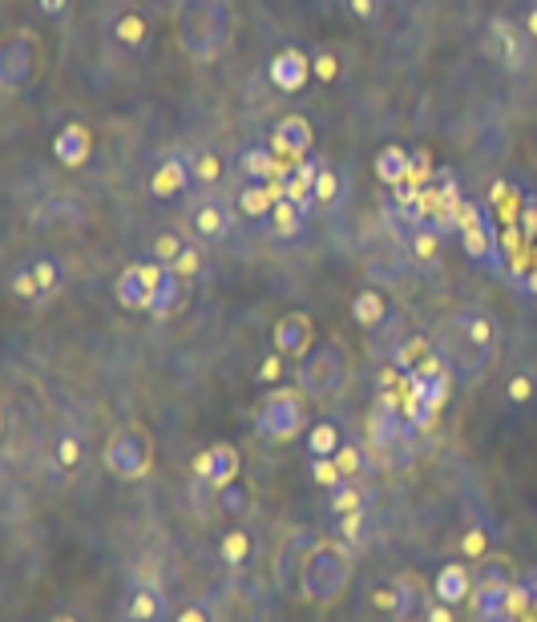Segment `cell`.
Masks as SVG:
<instances>
[{"instance_id": "cell-1", "label": "cell", "mask_w": 537, "mask_h": 622, "mask_svg": "<svg viewBox=\"0 0 537 622\" xmlns=\"http://www.w3.org/2000/svg\"><path fill=\"white\" fill-rule=\"evenodd\" d=\"M440 352H445L453 377H460L465 384H482L485 372L497 360V352H501V323L482 303L457 308L445 320V344H440Z\"/></svg>"}, {"instance_id": "cell-2", "label": "cell", "mask_w": 537, "mask_h": 622, "mask_svg": "<svg viewBox=\"0 0 537 622\" xmlns=\"http://www.w3.org/2000/svg\"><path fill=\"white\" fill-rule=\"evenodd\" d=\"M174 33H179V49L194 66H211L231 33V4L226 0H174Z\"/></svg>"}, {"instance_id": "cell-3", "label": "cell", "mask_w": 537, "mask_h": 622, "mask_svg": "<svg viewBox=\"0 0 537 622\" xmlns=\"http://www.w3.org/2000/svg\"><path fill=\"white\" fill-rule=\"evenodd\" d=\"M352 550L336 538H320L312 545V554L303 562V574H300V599L307 606H327V602H336L340 594L347 590L352 582Z\"/></svg>"}, {"instance_id": "cell-4", "label": "cell", "mask_w": 537, "mask_h": 622, "mask_svg": "<svg viewBox=\"0 0 537 622\" xmlns=\"http://www.w3.org/2000/svg\"><path fill=\"white\" fill-rule=\"evenodd\" d=\"M413 437L416 424L408 421V412H401L392 392H381L376 409L368 412V453L376 457V465H408L413 461Z\"/></svg>"}, {"instance_id": "cell-5", "label": "cell", "mask_w": 537, "mask_h": 622, "mask_svg": "<svg viewBox=\"0 0 537 622\" xmlns=\"http://www.w3.org/2000/svg\"><path fill=\"white\" fill-rule=\"evenodd\" d=\"M485 53L509 78H526L529 69L537 66V44L517 24L514 12H489V21H485Z\"/></svg>"}, {"instance_id": "cell-6", "label": "cell", "mask_w": 537, "mask_h": 622, "mask_svg": "<svg viewBox=\"0 0 537 622\" xmlns=\"http://www.w3.org/2000/svg\"><path fill=\"white\" fill-rule=\"evenodd\" d=\"M514 562L501 554H489L473 570V594H469V622H514L505 614V599L514 590Z\"/></svg>"}, {"instance_id": "cell-7", "label": "cell", "mask_w": 537, "mask_h": 622, "mask_svg": "<svg viewBox=\"0 0 537 622\" xmlns=\"http://www.w3.org/2000/svg\"><path fill=\"white\" fill-rule=\"evenodd\" d=\"M65 263L53 255V251H41V255H29L21 263H12L9 271V295L12 300L29 303V308H45L49 300H57L65 291Z\"/></svg>"}, {"instance_id": "cell-8", "label": "cell", "mask_w": 537, "mask_h": 622, "mask_svg": "<svg viewBox=\"0 0 537 622\" xmlns=\"http://www.w3.org/2000/svg\"><path fill=\"white\" fill-rule=\"evenodd\" d=\"M300 392L312 400H336L347 389V355L340 344H315L307 355H300L295 368Z\"/></svg>"}, {"instance_id": "cell-9", "label": "cell", "mask_w": 537, "mask_h": 622, "mask_svg": "<svg viewBox=\"0 0 537 622\" xmlns=\"http://www.w3.org/2000/svg\"><path fill=\"white\" fill-rule=\"evenodd\" d=\"M235 214H239L235 202L226 199L223 190H202V194H194V199L186 202L182 222H186V234H191L194 243L219 247L235 231Z\"/></svg>"}, {"instance_id": "cell-10", "label": "cell", "mask_w": 537, "mask_h": 622, "mask_svg": "<svg viewBox=\"0 0 537 622\" xmlns=\"http://www.w3.org/2000/svg\"><path fill=\"white\" fill-rule=\"evenodd\" d=\"M263 441L287 444L300 437V429H307V409H303V392L295 389H275L263 404L255 409V421H251Z\"/></svg>"}, {"instance_id": "cell-11", "label": "cell", "mask_w": 537, "mask_h": 622, "mask_svg": "<svg viewBox=\"0 0 537 622\" xmlns=\"http://www.w3.org/2000/svg\"><path fill=\"white\" fill-rule=\"evenodd\" d=\"M37 69H41V41L29 29H17L0 44V89L4 98H17L33 86Z\"/></svg>"}, {"instance_id": "cell-12", "label": "cell", "mask_w": 537, "mask_h": 622, "mask_svg": "<svg viewBox=\"0 0 537 622\" xmlns=\"http://www.w3.org/2000/svg\"><path fill=\"white\" fill-rule=\"evenodd\" d=\"M315 542H320V533L307 530V525H295V530H287L280 538L275 554H271V582H275L283 594H300L303 562H307Z\"/></svg>"}, {"instance_id": "cell-13", "label": "cell", "mask_w": 537, "mask_h": 622, "mask_svg": "<svg viewBox=\"0 0 537 622\" xmlns=\"http://www.w3.org/2000/svg\"><path fill=\"white\" fill-rule=\"evenodd\" d=\"M457 234H460V247H465V255L473 263H497L501 267V247H497V231H493V219L485 211L482 202L465 199L460 202V214H457Z\"/></svg>"}, {"instance_id": "cell-14", "label": "cell", "mask_w": 537, "mask_h": 622, "mask_svg": "<svg viewBox=\"0 0 537 622\" xmlns=\"http://www.w3.org/2000/svg\"><path fill=\"white\" fill-rule=\"evenodd\" d=\"M150 461H154V449H150V437L142 429H122V433H113L110 444H105V469L118 481L146 478Z\"/></svg>"}, {"instance_id": "cell-15", "label": "cell", "mask_w": 537, "mask_h": 622, "mask_svg": "<svg viewBox=\"0 0 537 622\" xmlns=\"http://www.w3.org/2000/svg\"><path fill=\"white\" fill-rule=\"evenodd\" d=\"M170 599L154 578H134L118 599V622H170Z\"/></svg>"}, {"instance_id": "cell-16", "label": "cell", "mask_w": 537, "mask_h": 622, "mask_svg": "<svg viewBox=\"0 0 537 622\" xmlns=\"http://www.w3.org/2000/svg\"><path fill=\"white\" fill-rule=\"evenodd\" d=\"M191 187H199L191 170V150H170V154H162L146 178V190L154 202H179Z\"/></svg>"}, {"instance_id": "cell-17", "label": "cell", "mask_w": 537, "mask_h": 622, "mask_svg": "<svg viewBox=\"0 0 537 622\" xmlns=\"http://www.w3.org/2000/svg\"><path fill=\"white\" fill-rule=\"evenodd\" d=\"M150 37H154V24L142 9H118L105 17V41L122 53H146Z\"/></svg>"}, {"instance_id": "cell-18", "label": "cell", "mask_w": 537, "mask_h": 622, "mask_svg": "<svg viewBox=\"0 0 537 622\" xmlns=\"http://www.w3.org/2000/svg\"><path fill=\"white\" fill-rule=\"evenodd\" d=\"M312 146H315V130L307 118L300 113H287L280 122L271 126V150L283 158V162H303V158H312Z\"/></svg>"}, {"instance_id": "cell-19", "label": "cell", "mask_w": 537, "mask_h": 622, "mask_svg": "<svg viewBox=\"0 0 537 622\" xmlns=\"http://www.w3.org/2000/svg\"><path fill=\"white\" fill-rule=\"evenodd\" d=\"M194 478H202L206 485L223 489L226 481L243 478V457H239L235 444H211V449H202L199 457H194Z\"/></svg>"}, {"instance_id": "cell-20", "label": "cell", "mask_w": 537, "mask_h": 622, "mask_svg": "<svg viewBox=\"0 0 537 622\" xmlns=\"http://www.w3.org/2000/svg\"><path fill=\"white\" fill-rule=\"evenodd\" d=\"M235 170H239V178H251V182H271V178H280L283 170H292V162H283V158L271 150V142L251 138V142L239 146Z\"/></svg>"}, {"instance_id": "cell-21", "label": "cell", "mask_w": 537, "mask_h": 622, "mask_svg": "<svg viewBox=\"0 0 537 622\" xmlns=\"http://www.w3.org/2000/svg\"><path fill=\"white\" fill-rule=\"evenodd\" d=\"M85 457H90V441H85L81 429H57L53 441H49V469H53V478L81 473Z\"/></svg>"}, {"instance_id": "cell-22", "label": "cell", "mask_w": 537, "mask_h": 622, "mask_svg": "<svg viewBox=\"0 0 537 622\" xmlns=\"http://www.w3.org/2000/svg\"><path fill=\"white\" fill-rule=\"evenodd\" d=\"M392 315H396V308H392L388 291H381L376 283H368V288H359L356 295H352V320L368 335H381L392 323Z\"/></svg>"}, {"instance_id": "cell-23", "label": "cell", "mask_w": 537, "mask_h": 622, "mask_svg": "<svg viewBox=\"0 0 537 622\" xmlns=\"http://www.w3.org/2000/svg\"><path fill=\"white\" fill-rule=\"evenodd\" d=\"M428 602V590L425 582L413 574V570H401V574L392 578V606L384 619L388 622H416L421 619V611H425Z\"/></svg>"}, {"instance_id": "cell-24", "label": "cell", "mask_w": 537, "mask_h": 622, "mask_svg": "<svg viewBox=\"0 0 537 622\" xmlns=\"http://www.w3.org/2000/svg\"><path fill=\"white\" fill-rule=\"evenodd\" d=\"M312 335H315L312 320H307L303 311H287V315H280L275 328H271V344H275V352L300 360V355H307L315 348Z\"/></svg>"}, {"instance_id": "cell-25", "label": "cell", "mask_w": 537, "mask_h": 622, "mask_svg": "<svg viewBox=\"0 0 537 622\" xmlns=\"http://www.w3.org/2000/svg\"><path fill=\"white\" fill-rule=\"evenodd\" d=\"M267 81L283 93H295L312 81V53L303 49H280V53L267 61Z\"/></svg>"}, {"instance_id": "cell-26", "label": "cell", "mask_w": 537, "mask_h": 622, "mask_svg": "<svg viewBox=\"0 0 537 622\" xmlns=\"http://www.w3.org/2000/svg\"><path fill=\"white\" fill-rule=\"evenodd\" d=\"M142 271L150 279V315H170V311L179 308L186 283L174 275V267L154 263V259H142Z\"/></svg>"}, {"instance_id": "cell-27", "label": "cell", "mask_w": 537, "mask_h": 622, "mask_svg": "<svg viewBox=\"0 0 537 622\" xmlns=\"http://www.w3.org/2000/svg\"><path fill=\"white\" fill-rule=\"evenodd\" d=\"M90 154H93V133H90V126H85V122H69V126H61V130H57L53 158L61 162V167L78 170V167H85V162H90Z\"/></svg>"}, {"instance_id": "cell-28", "label": "cell", "mask_w": 537, "mask_h": 622, "mask_svg": "<svg viewBox=\"0 0 537 622\" xmlns=\"http://www.w3.org/2000/svg\"><path fill=\"white\" fill-rule=\"evenodd\" d=\"M473 594V566L465 562V558H457V562H445V566L437 570V578H433V599L440 602H469Z\"/></svg>"}, {"instance_id": "cell-29", "label": "cell", "mask_w": 537, "mask_h": 622, "mask_svg": "<svg viewBox=\"0 0 537 622\" xmlns=\"http://www.w3.org/2000/svg\"><path fill=\"white\" fill-rule=\"evenodd\" d=\"M259 545H255V533L243 530V525H235V530H226L223 538H219V562H223L231 574H243L251 562H255Z\"/></svg>"}, {"instance_id": "cell-30", "label": "cell", "mask_w": 537, "mask_h": 622, "mask_svg": "<svg viewBox=\"0 0 537 622\" xmlns=\"http://www.w3.org/2000/svg\"><path fill=\"white\" fill-rule=\"evenodd\" d=\"M191 170H194V182L202 190H219L231 174V162L219 146H194L191 150Z\"/></svg>"}, {"instance_id": "cell-31", "label": "cell", "mask_w": 537, "mask_h": 622, "mask_svg": "<svg viewBox=\"0 0 537 622\" xmlns=\"http://www.w3.org/2000/svg\"><path fill=\"white\" fill-rule=\"evenodd\" d=\"M307 219H312V211H303L300 202L280 199L275 207H271V214H267V231L275 234L280 243H295V239L307 231Z\"/></svg>"}, {"instance_id": "cell-32", "label": "cell", "mask_w": 537, "mask_h": 622, "mask_svg": "<svg viewBox=\"0 0 537 622\" xmlns=\"http://www.w3.org/2000/svg\"><path fill=\"white\" fill-rule=\"evenodd\" d=\"M271 207H275V194H271L267 182H251L243 178L235 187V211L243 214L246 222H267Z\"/></svg>"}, {"instance_id": "cell-33", "label": "cell", "mask_w": 537, "mask_h": 622, "mask_svg": "<svg viewBox=\"0 0 537 622\" xmlns=\"http://www.w3.org/2000/svg\"><path fill=\"white\" fill-rule=\"evenodd\" d=\"M113 295L125 311H150V279L142 271V263H130L113 283Z\"/></svg>"}, {"instance_id": "cell-34", "label": "cell", "mask_w": 537, "mask_h": 622, "mask_svg": "<svg viewBox=\"0 0 537 622\" xmlns=\"http://www.w3.org/2000/svg\"><path fill=\"white\" fill-rule=\"evenodd\" d=\"M303 449H307V457H336L340 449H344V429H340V421L320 417V421L307 424V429H303Z\"/></svg>"}, {"instance_id": "cell-35", "label": "cell", "mask_w": 537, "mask_h": 622, "mask_svg": "<svg viewBox=\"0 0 537 622\" xmlns=\"http://www.w3.org/2000/svg\"><path fill=\"white\" fill-rule=\"evenodd\" d=\"M251 505H255V485L246 478H235V481H226L223 489H214V510L223 513V518H231V522L246 518Z\"/></svg>"}, {"instance_id": "cell-36", "label": "cell", "mask_w": 537, "mask_h": 622, "mask_svg": "<svg viewBox=\"0 0 537 622\" xmlns=\"http://www.w3.org/2000/svg\"><path fill=\"white\" fill-rule=\"evenodd\" d=\"M376 178H381L384 187H401V182H408L413 178V150L408 146H384L381 154H376Z\"/></svg>"}, {"instance_id": "cell-37", "label": "cell", "mask_w": 537, "mask_h": 622, "mask_svg": "<svg viewBox=\"0 0 537 622\" xmlns=\"http://www.w3.org/2000/svg\"><path fill=\"white\" fill-rule=\"evenodd\" d=\"M440 251H445V234L433 222H413V231H408V255H413V263L437 267Z\"/></svg>"}, {"instance_id": "cell-38", "label": "cell", "mask_w": 537, "mask_h": 622, "mask_svg": "<svg viewBox=\"0 0 537 622\" xmlns=\"http://www.w3.org/2000/svg\"><path fill=\"white\" fill-rule=\"evenodd\" d=\"M211 599H214V611H219V622H255V602H251V594L239 582L235 586H223Z\"/></svg>"}, {"instance_id": "cell-39", "label": "cell", "mask_w": 537, "mask_h": 622, "mask_svg": "<svg viewBox=\"0 0 537 622\" xmlns=\"http://www.w3.org/2000/svg\"><path fill=\"white\" fill-rule=\"evenodd\" d=\"M327 505H332V513H336V518H344V513L368 510V489L359 485V481L344 478L336 489H327Z\"/></svg>"}, {"instance_id": "cell-40", "label": "cell", "mask_w": 537, "mask_h": 622, "mask_svg": "<svg viewBox=\"0 0 537 622\" xmlns=\"http://www.w3.org/2000/svg\"><path fill=\"white\" fill-rule=\"evenodd\" d=\"M489 554H493V525L473 522L469 530L460 533V558H465L469 566H477V562H485Z\"/></svg>"}, {"instance_id": "cell-41", "label": "cell", "mask_w": 537, "mask_h": 622, "mask_svg": "<svg viewBox=\"0 0 537 622\" xmlns=\"http://www.w3.org/2000/svg\"><path fill=\"white\" fill-rule=\"evenodd\" d=\"M186 243H191V234H182V231H174V227H166V231L154 234V243H150V259H154V263L174 267V259L186 251Z\"/></svg>"}, {"instance_id": "cell-42", "label": "cell", "mask_w": 537, "mask_h": 622, "mask_svg": "<svg viewBox=\"0 0 537 622\" xmlns=\"http://www.w3.org/2000/svg\"><path fill=\"white\" fill-rule=\"evenodd\" d=\"M534 400H537V377L526 372V368H517L514 377L505 380V404H509V409H526Z\"/></svg>"}, {"instance_id": "cell-43", "label": "cell", "mask_w": 537, "mask_h": 622, "mask_svg": "<svg viewBox=\"0 0 537 622\" xmlns=\"http://www.w3.org/2000/svg\"><path fill=\"white\" fill-rule=\"evenodd\" d=\"M312 202L315 207H340L344 202V174L332 167H320V178H315V190H312Z\"/></svg>"}, {"instance_id": "cell-44", "label": "cell", "mask_w": 537, "mask_h": 622, "mask_svg": "<svg viewBox=\"0 0 537 622\" xmlns=\"http://www.w3.org/2000/svg\"><path fill=\"white\" fill-rule=\"evenodd\" d=\"M336 465H340V473H344V478L359 481V473H368V469L376 465V457H372L368 449H364V444L344 441V449L336 453Z\"/></svg>"}, {"instance_id": "cell-45", "label": "cell", "mask_w": 537, "mask_h": 622, "mask_svg": "<svg viewBox=\"0 0 537 622\" xmlns=\"http://www.w3.org/2000/svg\"><path fill=\"white\" fill-rule=\"evenodd\" d=\"M37 227H53V222H61V227H78L81 222V207L73 199H53V202H45L41 211H37Z\"/></svg>"}, {"instance_id": "cell-46", "label": "cell", "mask_w": 537, "mask_h": 622, "mask_svg": "<svg viewBox=\"0 0 537 622\" xmlns=\"http://www.w3.org/2000/svg\"><path fill=\"white\" fill-rule=\"evenodd\" d=\"M174 275H179L182 283H194V279L206 275V247L191 239V243H186V251L174 259Z\"/></svg>"}, {"instance_id": "cell-47", "label": "cell", "mask_w": 537, "mask_h": 622, "mask_svg": "<svg viewBox=\"0 0 537 622\" xmlns=\"http://www.w3.org/2000/svg\"><path fill=\"white\" fill-rule=\"evenodd\" d=\"M287 377H292V355H283V352L263 355L255 368V380L263 384V389H275V384H283Z\"/></svg>"}, {"instance_id": "cell-48", "label": "cell", "mask_w": 537, "mask_h": 622, "mask_svg": "<svg viewBox=\"0 0 537 622\" xmlns=\"http://www.w3.org/2000/svg\"><path fill=\"white\" fill-rule=\"evenodd\" d=\"M347 12V21L364 24V29H376L384 21V9H388V0H340Z\"/></svg>"}, {"instance_id": "cell-49", "label": "cell", "mask_w": 537, "mask_h": 622, "mask_svg": "<svg viewBox=\"0 0 537 622\" xmlns=\"http://www.w3.org/2000/svg\"><path fill=\"white\" fill-rule=\"evenodd\" d=\"M336 78H340L336 49H327V44L312 49V81H320V86H336Z\"/></svg>"}, {"instance_id": "cell-50", "label": "cell", "mask_w": 537, "mask_h": 622, "mask_svg": "<svg viewBox=\"0 0 537 622\" xmlns=\"http://www.w3.org/2000/svg\"><path fill=\"white\" fill-rule=\"evenodd\" d=\"M307 478L320 489H336L344 481V473H340L336 457H307Z\"/></svg>"}, {"instance_id": "cell-51", "label": "cell", "mask_w": 537, "mask_h": 622, "mask_svg": "<svg viewBox=\"0 0 537 622\" xmlns=\"http://www.w3.org/2000/svg\"><path fill=\"white\" fill-rule=\"evenodd\" d=\"M170 622H219V611H214V599L206 594V599L182 602V606L174 611V619H170Z\"/></svg>"}, {"instance_id": "cell-52", "label": "cell", "mask_w": 537, "mask_h": 622, "mask_svg": "<svg viewBox=\"0 0 537 622\" xmlns=\"http://www.w3.org/2000/svg\"><path fill=\"white\" fill-rule=\"evenodd\" d=\"M421 622H460V614H457V606H453V602H440V599H433V594H428L425 611H421Z\"/></svg>"}, {"instance_id": "cell-53", "label": "cell", "mask_w": 537, "mask_h": 622, "mask_svg": "<svg viewBox=\"0 0 537 622\" xmlns=\"http://www.w3.org/2000/svg\"><path fill=\"white\" fill-rule=\"evenodd\" d=\"M517 24H521V29H526V37L529 41L537 44V0H517Z\"/></svg>"}, {"instance_id": "cell-54", "label": "cell", "mask_w": 537, "mask_h": 622, "mask_svg": "<svg viewBox=\"0 0 537 622\" xmlns=\"http://www.w3.org/2000/svg\"><path fill=\"white\" fill-rule=\"evenodd\" d=\"M364 522H368V510L344 513V518H340V533H344L347 542H359V530H364Z\"/></svg>"}, {"instance_id": "cell-55", "label": "cell", "mask_w": 537, "mask_h": 622, "mask_svg": "<svg viewBox=\"0 0 537 622\" xmlns=\"http://www.w3.org/2000/svg\"><path fill=\"white\" fill-rule=\"evenodd\" d=\"M33 9L41 12V17H49V21H61L69 12V0H33Z\"/></svg>"}, {"instance_id": "cell-56", "label": "cell", "mask_w": 537, "mask_h": 622, "mask_svg": "<svg viewBox=\"0 0 537 622\" xmlns=\"http://www.w3.org/2000/svg\"><path fill=\"white\" fill-rule=\"evenodd\" d=\"M49 622H78V619H73V614H53Z\"/></svg>"}]
</instances>
